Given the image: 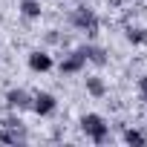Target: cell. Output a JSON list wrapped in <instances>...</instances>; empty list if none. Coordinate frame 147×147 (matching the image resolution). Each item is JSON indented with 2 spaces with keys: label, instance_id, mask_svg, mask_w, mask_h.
Instances as JSON below:
<instances>
[{
  "label": "cell",
  "instance_id": "3957f363",
  "mask_svg": "<svg viewBox=\"0 0 147 147\" xmlns=\"http://www.w3.org/2000/svg\"><path fill=\"white\" fill-rule=\"evenodd\" d=\"M32 110H35V115L46 118V115H52L58 110V98L52 92H35L32 95Z\"/></svg>",
  "mask_w": 147,
  "mask_h": 147
},
{
  "label": "cell",
  "instance_id": "52a82bcc",
  "mask_svg": "<svg viewBox=\"0 0 147 147\" xmlns=\"http://www.w3.org/2000/svg\"><path fill=\"white\" fill-rule=\"evenodd\" d=\"M81 49V55L87 58V63H95V66H107V49H101V46H95V43H84V46H78Z\"/></svg>",
  "mask_w": 147,
  "mask_h": 147
},
{
  "label": "cell",
  "instance_id": "30bf717a",
  "mask_svg": "<svg viewBox=\"0 0 147 147\" xmlns=\"http://www.w3.org/2000/svg\"><path fill=\"white\" fill-rule=\"evenodd\" d=\"M87 92H90L92 98H104V95H107V84H104V78L90 75V78H87Z\"/></svg>",
  "mask_w": 147,
  "mask_h": 147
},
{
  "label": "cell",
  "instance_id": "4fadbf2b",
  "mask_svg": "<svg viewBox=\"0 0 147 147\" xmlns=\"http://www.w3.org/2000/svg\"><path fill=\"white\" fill-rule=\"evenodd\" d=\"M138 90H141V95H144V101H147V75L138 81Z\"/></svg>",
  "mask_w": 147,
  "mask_h": 147
},
{
  "label": "cell",
  "instance_id": "277c9868",
  "mask_svg": "<svg viewBox=\"0 0 147 147\" xmlns=\"http://www.w3.org/2000/svg\"><path fill=\"white\" fill-rule=\"evenodd\" d=\"M6 107L9 110H32V95L26 92V90H20V87H15V90H9L6 92Z\"/></svg>",
  "mask_w": 147,
  "mask_h": 147
},
{
  "label": "cell",
  "instance_id": "5b68a950",
  "mask_svg": "<svg viewBox=\"0 0 147 147\" xmlns=\"http://www.w3.org/2000/svg\"><path fill=\"white\" fill-rule=\"evenodd\" d=\"M26 63H29L32 72H49L52 69V55L43 52V49H32L29 58H26Z\"/></svg>",
  "mask_w": 147,
  "mask_h": 147
},
{
  "label": "cell",
  "instance_id": "7c38bea8",
  "mask_svg": "<svg viewBox=\"0 0 147 147\" xmlns=\"http://www.w3.org/2000/svg\"><path fill=\"white\" fill-rule=\"evenodd\" d=\"M124 141L127 144H136V147H144L147 144V136L141 130H124Z\"/></svg>",
  "mask_w": 147,
  "mask_h": 147
},
{
  "label": "cell",
  "instance_id": "ba28073f",
  "mask_svg": "<svg viewBox=\"0 0 147 147\" xmlns=\"http://www.w3.org/2000/svg\"><path fill=\"white\" fill-rule=\"evenodd\" d=\"M0 144H26L23 127H3L0 130Z\"/></svg>",
  "mask_w": 147,
  "mask_h": 147
},
{
  "label": "cell",
  "instance_id": "9c48e42d",
  "mask_svg": "<svg viewBox=\"0 0 147 147\" xmlns=\"http://www.w3.org/2000/svg\"><path fill=\"white\" fill-rule=\"evenodd\" d=\"M20 15L26 18V20H38L40 15H43V6H40V0H20Z\"/></svg>",
  "mask_w": 147,
  "mask_h": 147
},
{
  "label": "cell",
  "instance_id": "8992f818",
  "mask_svg": "<svg viewBox=\"0 0 147 147\" xmlns=\"http://www.w3.org/2000/svg\"><path fill=\"white\" fill-rule=\"evenodd\" d=\"M84 66H87V58L81 55V49L69 52V55L61 61V72H63V75H75V72H81Z\"/></svg>",
  "mask_w": 147,
  "mask_h": 147
},
{
  "label": "cell",
  "instance_id": "6da1fadb",
  "mask_svg": "<svg viewBox=\"0 0 147 147\" xmlns=\"http://www.w3.org/2000/svg\"><path fill=\"white\" fill-rule=\"evenodd\" d=\"M81 130H84V136L92 138L95 144H104V141L110 138V124H107L104 115H98V113H87V115H81Z\"/></svg>",
  "mask_w": 147,
  "mask_h": 147
},
{
  "label": "cell",
  "instance_id": "8fae6325",
  "mask_svg": "<svg viewBox=\"0 0 147 147\" xmlns=\"http://www.w3.org/2000/svg\"><path fill=\"white\" fill-rule=\"evenodd\" d=\"M124 38H127L133 46H144V43H147V29H141V26H130V29L124 32Z\"/></svg>",
  "mask_w": 147,
  "mask_h": 147
},
{
  "label": "cell",
  "instance_id": "7a4b0ae2",
  "mask_svg": "<svg viewBox=\"0 0 147 147\" xmlns=\"http://www.w3.org/2000/svg\"><path fill=\"white\" fill-rule=\"evenodd\" d=\"M69 20H72V26H75V29L87 32L90 38H92V35H98V15H95L92 9H75Z\"/></svg>",
  "mask_w": 147,
  "mask_h": 147
}]
</instances>
